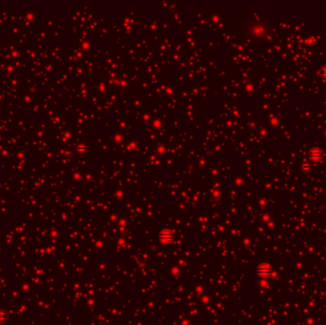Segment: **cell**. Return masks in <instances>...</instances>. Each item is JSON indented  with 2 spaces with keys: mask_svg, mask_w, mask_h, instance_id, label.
<instances>
[{
  "mask_svg": "<svg viewBox=\"0 0 326 325\" xmlns=\"http://www.w3.org/2000/svg\"><path fill=\"white\" fill-rule=\"evenodd\" d=\"M321 74H322L323 77H326V65L322 67V69H321Z\"/></svg>",
  "mask_w": 326,
  "mask_h": 325,
  "instance_id": "cell-2",
  "label": "cell"
},
{
  "mask_svg": "<svg viewBox=\"0 0 326 325\" xmlns=\"http://www.w3.org/2000/svg\"><path fill=\"white\" fill-rule=\"evenodd\" d=\"M308 156L309 158L313 161H320L321 160L322 156H323V153L320 149L319 148H313L312 150H310V152L308 153Z\"/></svg>",
  "mask_w": 326,
  "mask_h": 325,
  "instance_id": "cell-1",
  "label": "cell"
}]
</instances>
